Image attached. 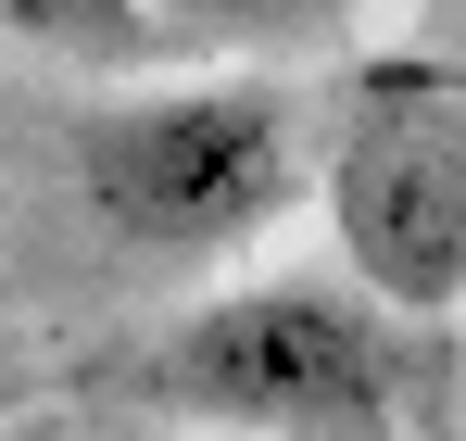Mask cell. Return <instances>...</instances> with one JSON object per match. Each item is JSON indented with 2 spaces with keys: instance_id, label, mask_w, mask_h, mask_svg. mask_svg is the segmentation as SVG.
Masks as SVG:
<instances>
[{
  "instance_id": "obj_1",
  "label": "cell",
  "mask_w": 466,
  "mask_h": 441,
  "mask_svg": "<svg viewBox=\"0 0 466 441\" xmlns=\"http://www.w3.org/2000/svg\"><path fill=\"white\" fill-rule=\"evenodd\" d=\"M76 202L139 252H228L303 202V114L265 76L101 101L76 127Z\"/></svg>"
},
{
  "instance_id": "obj_2",
  "label": "cell",
  "mask_w": 466,
  "mask_h": 441,
  "mask_svg": "<svg viewBox=\"0 0 466 441\" xmlns=\"http://www.w3.org/2000/svg\"><path fill=\"white\" fill-rule=\"evenodd\" d=\"M328 240L390 315L466 303V64H366L340 88Z\"/></svg>"
},
{
  "instance_id": "obj_3",
  "label": "cell",
  "mask_w": 466,
  "mask_h": 441,
  "mask_svg": "<svg viewBox=\"0 0 466 441\" xmlns=\"http://www.w3.org/2000/svg\"><path fill=\"white\" fill-rule=\"evenodd\" d=\"M177 416L228 429H290V441H379L390 429V341L353 291L265 278V291L189 303L139 366Z\"/></svg>"
},
{
  "instance_id": "obj_4",
  "label": "cell",
  "mask_w": 466,
  "mask_h": 441,
  "mask_svg": "<svg viewBox=\"0 0 466 441\" xmlns=\"http://www.w3.org/2000/svg\"><path fill=\"white\" fill-rule=\"evenodd\" d=\"M0 26H13V38H38V51L114 64V51H139V38H152V0H0Z\"/></svg>"
},
{
  "instance_id": "obj_5",
  "label": "cell",
  "mask_w": 466,
  "mask_h": 441,
  "mask_svg": "<svg viewBox=\"0 0 466 441\" xmlns=\"http://www.w3.org/2000/svg\"><path fill=\"white\" fill-rule=\"evenodd\" d=\"M340 13L353 0H152V26H189V38H303Z\"/></svg>"
}]
</instances>
